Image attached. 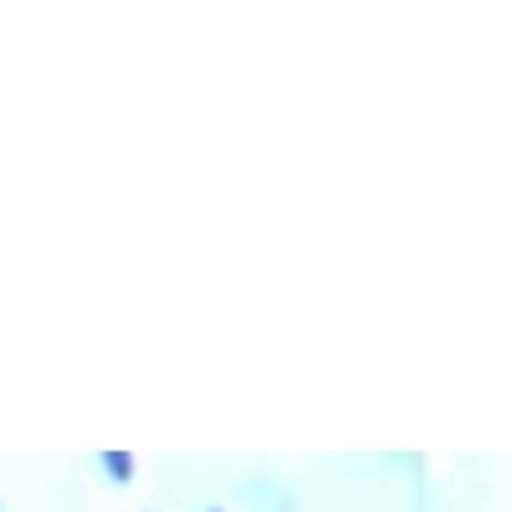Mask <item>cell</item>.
Wrapping results in <instances>:
<instances>
[{
  "mask_svg": "<svg viewBox=\"0 0 512 512\" xmlns=\"http://www.w3.org/2000/svg\"><path fill=\"white\" fill-rule=\"evenodd\" d=\"M99 470H104L113 484H132L137 480V456H132V451H104V456H99Z\"/></svg>",
  "mask_w": 512,
  "mask_h": 512,
  "instance_id": "cell-1",
  "label": "cell"
},
{
  "mask_svg": "<svg viewBox=\"0 0 512 512\" xmlns=\"http://www.w3.org/2000/svg\"><path fill=\"white\" fill-rule=\"evenodd\" d=\"M207 512H226V508H207Z\"/></svg>",
  "mask_w": 512,
  "mask_h": 512,
  "instance_id": "cell-2",
  "label": "cell"
}]
</instances>
